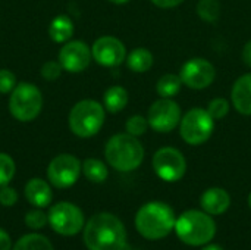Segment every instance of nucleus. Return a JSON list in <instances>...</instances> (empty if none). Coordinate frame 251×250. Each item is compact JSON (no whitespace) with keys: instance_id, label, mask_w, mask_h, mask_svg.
I'll use <instances>...</instances> for the list:
<instances>
[{"instance_id":"1","label":"nucleus","mask_w":251,"mask_h":250,"mask_svg":"<svg viewBox=\"0 0 251 250\" xmlns=\"http://www.w3.org/2000/svg\"><path fill=\"white\" fill-rule=\"evenodd\" d=\"M84 242L88 250H125L126 231L112 214H96L85 225Z\"/></svg>"},{"instance_id":"10","label":"nucleus","mask_w":251,"mask_h":250,"mask_svg":"<svg viewBox=\"0 0 251 250\" xmlns=\"http://www.w3.org/2000/svg\"><path fill=\"white\" fill-rule=\"evenodd\" d=\"M149 125L157 133H171L181 122V108L172 99L160 97L156 100L147 113Z\"/></svg>"},{"instance_id":"26","label":"nucleus","mask_w":251,"mask_h":250,"mask_svg":"<svg viewBox=\"0 0 251 250\" xmlns=\"http://www.w3.org/2000/svg\"><path fill=\"white\" fill-rule=\"evenodd\" d=\"M125 128H126L128 134H131L134 137H140V136L146 134V131L149 128V121L143 115H132L128 118Z\"/></svg>"},{"instance_id":"35","label":"nucleus","mask_w":251,"mask_h":250,"mask_svg":"<svg viewBox=\"0 0 251 250\" xmlns=\"http://www.w3.org/2000/svg\"><path fill=\"white\" fill-rule=\"evenodd\" d=\"M203 250H224L221 246H218V245H209V246H206Z\"/></svg>"},{"instance_id":"33","label":"nucleus","mask_w":251,"mask_h":250,"mask_svg":"<svg viewBox=\"0 0 251 250\" xmlns=\"http://www.w3.org/2000/svg\"><path fill=\"white\" fill-rule=\"evenodd\" d=\"M12 248V239L10 236L0 228V250H10Z\"/></svg>"},{"instance_id":"20","label":"nucleus","mask_w":251,"mask_h":250,"mask_svg":"<svg viewBox=\"0 0 251 250\" xmlns=\"http://www.w3.org/2000/svg\"><path fill=\"white\" fill-rule=\"evenodd\" d=\"M126 65L132 72H137V74L147 72L153 66V55L146 47H137L128 55Z\"/></svg>"},{"instance_id":"19","label":"nucleus","mask_w":251,"mask_h":250,"mask_svg":"<svg viewBox=\"0 0 251 250\" xmlns=\"http://www.w3.org/2000/svg\"><path fill=\"white\" fill-rule=\"evenodd\" d=\"M103 103L106 111L110 113H118L128 105V91L121 85H112L104 91Z\"/></svg>"},{"instance_id":"12","label":"nucleus","mask_w":251,"mask_h":250,"mask_svg":"<svg viewBox=\"0 0 251 250\" xmlns=\"http://www.w3.org/2000/svg\"><path fill=\"white\" fill-rule=\"evenodd\" d=\"M179 77L184 85L193 90H203L207 88L216 77V69L215 66L203 57H193L187 60L181 71Z\"/></svg>"},{"instance_id":"2","label":"nucleus","mask_w":251,"mask_h":250,"mask_svg":"<svg viewBox=\"0 0 251 250\" xmlns=\"http://www.w3.org/2000/svg\"><path fill=\"white\" fill-rule=\"evenodd\" d=\"M175 214L172 208L163 202H150L140 208L135 217L137 231L149 240L166 237L175 228Z\"/></svg>"},{"instance_id":"22","label":"nucleus","mask_w":251,"mask_h":250,"mask_svg":"<svg viewBox=\"0 0 251 250\" xmlns=\"http://www.w3.org/2000/svg\"><path fill=\"white\" fill-rule=\"evenodd\" d=\"M82 174L85 175V178L88 181L103 183V181H106L109 171H107V167L101 161L94 159V158H88L82 164Z\"/></svg>"},{"instance_id":"29","label":"nucleus","mask_w":251,"mask_h":250,"mask_svg":"<svg viewBox=\"0 0 251 250\" xmlns=\"http://www.w3.org/2000/svg\"><path fill=\"white\" fill-rule=\"evenodd\" d=\"M63 68L59 63V60H49L41 66V77L46 81H54L60 77Z\"/></svg>"},{"instance_id":"24","label":"nucleus","mask_w":251,"mask_h":250,"mask_svg":"<svg viewBox=\"0 0 251 250\" xmlns=\"http://www.w3.org/2000/svg\"><path fill=\"white\" fill-rule=\"evenodd\" d=\"M197 13L206 22L218 21V18L221 15L219 0H199V3H197Z\"/></svg>"},{"instance_id":"17","label":"nucleus","mask_w":251,"mask_h":250,"mask_svg":"<svg viewBox=\"0 0 251 250\" xmlns=\"http://www.w3.org/2000/svg\"><path fill=\"white\" fill-rule=\"evenodd\" d=\"M25 197L35 208H46L53 199L50 186L41 178H32L25 186Z\"/></svg>"},{"instance_id":"32","label":"nucleus","mask_w":251,"mask_h":250,"mask_svg":"<svg viewBox=\"0 0 251 250\" xmlns=\"http://www.w3.org/2000/svg\"><path fill=\"white\" fill-rule=\"evenodd\" d=\"M153 4H156L157 7H162V9H171V7H175L178 4H181L184 0H151Z\"/></svg>"},{"instance_id":"5","label":"nucleus","mask_w":251,"mask_h":250,"mask_svg":"<svg viewBox=\"0 0 251 250\" xmlns=\"http://www.w3.org/2000/svg\"><path fill=\"white\" fill-rule=\"evenodd\" d=\"M104 108L91 99H85L78 102L69 112L68 116V124L71 131L81 137V139H88L96 136L103 124H104Z\"/></svg>"},{"instance_id":"37","label":"nucleus","mask_w":251,"mask_h":250,"mask_svg":"<svg viewBox=\"0 0 251 250\" xmlns=\"http://www.w3.org/2000/svg\"><path fill=\"white\" fill-rule=\"evenodd\" d=\"M249 206H250V209H251V193H250V196H249Z\"/></svg>"},{"instance_id":"8","label":"nucleus","mask_w":251,"mask_h":250,"mask_svg":"<svg viewBox=\"0 0 251 250\" xmlns=\"http://www.w3.org/2000/svg\"><path fill=\"white\" fill-rule=\"evenodd\" d=\"M49 224L62 236H75L84 227L82 211L69 202H59L49 211Z\"/></svg>"},{"instance_id":"25","label":"nucleus","mask_w":251,"mask_h":250,"mask_svg":"<svg viewBox=\"0 0 251 250\" xmlns=\"http://www.w3.org/2000/svg\"><path fill=\"white\" fill-rule=\"evenodd\" d=\"M16 167L13 159L7 153H0V189L7 186L13 175H15Z\"/></svg>"},{"instance_id":"23","label":"nucleus","mask_w":251,"mask_h":250,"mask_svg":"<svg viewBox=\"0 0 251 250\" xmlns=\"http://www.w3.org/2000/svg\"><path fill=\"white\" fill-rule=\"evenodd\" d=\"M13 250H54L51 243L41 234H26L21 237L15 246Z\"/></svg>"},{"instance_id":"15","label":"nucleus","mask_w":251,"mask_h":250,"mask_svg":"<svg viewBox=\"0 0 251 250\" xmlns=\"http://www.w3.org/2000/svg\"><path fill=\"white\" fill-rule=\"evenodd\" d=\"M200 205L203 211L209 215H221L228 211L231 205V197L226 190L221 187H212L201 194Z\"/></svg>"},{"instance_id":"28","label":"nucleus","mask_w":251,"mask_h":250,"mask_svg":"<svg viewBox=\"0 0 251 250\" xmlns=\"http://www.w3.org/2000/svg\"><path fill=\"white\" fill-rule=\"evenodd\" d=\"M49 222V217L40 211V209H32L25 215V224L31 228V230H40L43 228L46 224Z\"/></svg>"},{"instance_id":"3","label":"nucleus","mask_w":251,"mask_h":250,"mask_svg":"<svg viewBox=\"0 0 251 250\" xmlns=\"http://www.w3.org/2000/svg\"><path fill=\"white\" fill-rule=\"evenodd\" d=\"M107 164L119 172H131L137 169L144 159V147L140 140L128 133L115 134L104 147Z\"/></svg>"},{"instance_id":"4","label":"nucleus","mask_w":251,"mask_h":250,"mask_svg":"<svg viewBox=\"0 0 251 250\" xmlns=\"http://www.w3.org/2000/svg\"><path fill=\"white\" fill-rule=\"evenodd\" d=\"M178 239L188 246H204L216 234V224L204 211H187L175 222Z\"/></svg>"},{"instance_id":"21","label":"nucleus","mask_w":251,"mask_h":250,"mask_svg":"<svg viewBox=\"0 0 251 250\" xmlns=\"http://www.w3.org/2000/svg\"><path fill=\"white\" fill-rule=\"evenodd\" d=\"M182 81L179 75L175 74H165L159 78L157 84H156V91L160 97L165 99H172L174 96H176L181 90Z\"/></svg>"},{"instance_id":"30","label":"nucleus","mask_w":251,"mask_h":250,"mask_svg":"<svg viewBox=\"0 0 251 250\" xmlns=\"http://www.w3.org/2000/svg\"><path fill=\"white\" fill-rule=\"evenodd\" d=\"M16 87V77L9 69H0V93L7 94Z\"/></svg>"},{"instance_id":"18","label":"nucleus","mask_w":251,"mask_h":250,"mask_svg":"<svg viewBox=\"0 0 251 250\" xmlns=\"http://www.w3.org/2000/svg\"><path fill=\"white\" fill-rule=\"evenodd\" d=\"M49 35L54 43H66L74 35V22L66 15L56 16L49 27Z\"/></svg>"},{"instance_id":"27","label":"nucleus","mask_w":251,"mask_h":250,"mask_svg":"<svg viewBox=\"0 0 251 250\" xmlns=\"http://www.w3.org/2000/svg\"><path fill=\"white\" fill-rule=\"evenodd\" d=\"M206 111L209 112V115H210L215 121L224 119V118L228 115V112H229V103H228V100L224 99V97H216V99L210 100V103H209V106H207Z\"/></svg>"},{"instance_id":"9","label":"nucleus","mask_w":251,"mask_h":250,"mask_svg":"<svg viewBox=\"0 0 251 250\" xmlns=\"http://www.w3.org/2000/svg\"><path fill=\"white\" fill-rule=\"evenodd\" d=\"M153 169L163 181L175 183L184 177L187 171V162L178 149L162 147L153 156Z\"/></svg>"},{"instance_id":"14","label":"nucleus","mask_w":251,"mask_h":250,"mask_svg":"<svg viewBox=\"0 0 251 250\" xmlns=\"http://www.w3.org/2000/svg\"><path fill=\"white\" fill-rule=\"evenodd\" d=\"M93 59L91 49L79 40H69L59 52V63L62 65L63 71L78 74L88 68Z\"/></svg>"},{"instance_id":"11","label":"nucleus","mask_w":251,"mask_h":250,"mask_svg":"<svg viewBox=\"0 0 251 250\" xmlns=\"http://www.w3.org/2000/svg\"><path fill=\"white\" fill-rule=\"evenodd\" d=\"M81 171H82V165L78 158H75L74 155L62 153L57 155L49 164L47 177L54 187L68 189L78 181Z\"/></svg>"},{"instance_id":"7","label":"nucleus","mask_w":251,"mask_h":250,"mask_svg":"<svg viewBox=\"0 0 251 250\" xmlns=\"http://www.w3.org/2000/svg\"><path fill=\"white\" fill-rule=\"evenodd\" d=\"M215 128V119L203 108H193L179 122V134L187 144L200 146L206 143Z\"/></svg>"},{"instance_id":"34","label":"nucleus","mask_w":251,"mask_h":250,"mask_svg":"<svg viewBox=\"0 0 251 250\" xmlns=\"http://www.w3.org/2000/svg\"><path fill=\"white\" fill-rule=\"evenodd\" d=\"M243 60L249 68H251V40L247 41V44L243 49Z\"/></svg>"},{"instance_id":"31","label":"nucleus","mask_w":251,"mask_h":250,"mask_svg":"<svg viewBox=\"0 0 251 250\" xmlns=\"http://www.w3.org/2000/svg\"><path fill=\"white\" fill-rule=\"evenodd\" d=\"M18 202V193L15 189L4 186L0 189V205L3 206H13Z\"/></svg>"},{"instance_id":"16","label":"nucleus","mask_w":251,"mask_h":250,"mask_svg":"<svg viewBox=\"0 0 251 250\" xmlns=\"http://www.w3.org/2000/svg\"><path fill=\"white\" fill-rule=\"evenodd\" d=\"M231 100L237 112L243 115H251V74L240 77L234 83Z\"/></svg>"},{"instance_id":"13","label":"nucleus","mask_w":251,"mask_h":250,"mask_svg":"<svg viewBox=\"0 0 251 250\" xmlns=\"http://www.w3.org/2000/svg\"><path fill=\"white\" fill-rule=\"evenodd\" d=\"M91 53L93 59L99 65L107 68L119 66L126 57L125 44L113 35H103L97 38L91 47Z\"/></svg>"},{"instance_id":"6","label":"nucleus","mask_w":251,"mask_h":250,"mask_svg":"<svg viewBox=\"0 0 251 250\" xmlns=\"http://www.w3.org/2000/svg\"><path fill=\"white\" fill-rule=\"evenodd\" d=\"M43 108V94L31 83H19L10 93L9 112L19 122L34 121Z\"/></svg>"},{"instance_id":"36","label":"nucleus","mask_w":251,"mask_h":250,"mask_svg":"<svg viewBox=\"0 0 251 250\" xmlns=\"http://www.w3.org/2000/svg\"><path fill=\"white\" fill-rule=\"evenodd\" d=\"M110 3H115V4H125V3H128L129 0H109Z\"/></svg>"}]
</instances>
